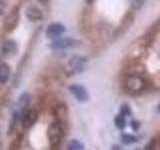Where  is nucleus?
<instances>
[{"instance_id": "nucleus-1", "label": "nucleus", "mask_w": 160, "mask_h": 150, "mask_svg": "<svg viewBox=\"0 0 160 150\" xmlns=\"http://www.w3.org/2000/svg\"><path fill=\"white\" fill-rule=\"evenodd\" d=\"M125 92L130 95H138L145 88V80L138 74H131L125 78L123 83Z\"/></svg>"}, {"instance_id": "nucleus-2", "label": "nucleus", "mask_w": 160, "mask_h": 150, "mask_svg": "<svg viewBox=\"0 0 160 150\" xmlns=\"http://www.w3.org/2000/svg\"><path fill=\"white\" fill-rule=\"evenodd\" d=\"M64 136V128L63 123H61L58 120L52 122L47 128V137L49 139V142L51 145L57 146L61 143Z\"/></svg>"}, {"instance_id": "nucleus-3", "label": "nucleus", "mask_w": 160, "mask_h": 150, "mask_svg": "<svg viewBox=\"0 0 160 150\" xmlns=\"http://www.w3.org/2000/svg\"><path fill=\"white\" fill-rule=\"evenodd\" d=\"M19 20H20L19 6H14L11 10H10V12L4 19V22H3L4 30L6 32L12 31V30H14L17 27Z\"/></svg>"}, {"instance_id": "nucleus-4", "label": "nucleus", "mask_w": 160, "mask_h": 150, "mask_svg": "<svg viewBox=\"0 0 160 150\" xmlns=\"http://www.w3.org/2000/svg\"><path fill=\"white\" fill-rule=\"evenodd\" d=\"M39 117V114L35 109H25L20 114V122L24 128H31L36 124Z\"/></svg>"}, {"instance_id": "nucleus-5", "label": "nucleus", "mask_w": 160, "mask_h": 150, "mask_svg": "<svg viewBox=\"0 0 160 150\" xmlns=\"http://www.w3.org/2000/svg\"><path fill=\"white\" fill-rule=\"evenodd\" d=\"M69 91L79 102H86L89 100V92L81 84H71L69 86Z\"/></svg>"}, {"instance_id": "nucleus-6", "label": "nucleus", "mask_w": 160, "mask_h": 150, "mask_svg": "<svg viewBox=\"0 0 160 150\" xmlns=\"http://www.w3.org/2000/svg\"><path fill=\"white\" fill-rule=\"evenodd\" d=\"M77 44L76 40L69 37H64V38H55L53 41L49 44V47L53 50H59V49H66L69 47H72L74 45Z\"/></svg>"}, {"instance_id": "nucleus-7", "label": "nucleus", "mask_w": 160, "mask_h": 150, "mask_svg": "<svg viewBox=\"0 0 160 150\" xmlns=\"http://www.w3.org/2000/svg\"><path fill=\"white\" fill-rule=\"evenodd\" d=\"M66 31V28L62 24V23H58V22H54L49 24L46 30H45V34H46V37L50 39H55L58 38L60 35L63 34Z\"/></svg>"}, {"instance_id": "nucleus-8", "label": "nucleus", "mask_w": 160, "mask_h": 150, "mask_svg": "<svg viewBox=\"0 0 160 150\" xmlns=\"http://www.w3.org/2000/svg\"><path fill=\"white\" fill-rule=\"evenodd\" d=\"M17 44L13 40H6L1 47V52L5 57H13L17 53Z\"/></svg>"}, {"instance_id": "nucleus-9", "label": "nucleus", "mask_w": 160, "mask_h": 150, "mask_svg": "<svg viewBox=\"0 0 160 150\" xmlns=\"http://www.w3.org/2000/svg\"><path fill=\"white\" fill-rule=\"evenodd\" d=\"M30 94L28 92H24L19 96L18 100H17V103L15 105V111L18 114H21L25 109H27L29 102H30Z\"/></svg>"}, {"instance_id": "nucleus-10", "label": "nucleus", "mask_w": 160, "mask_h": 150, "mask_svg": "<svg viewBox=\"0 0 160 150\" xmlns=\"http://www.w3.org/2000/svg\"><path fill=\"white\" fill-rule=\"evenodd\" d=\"M25 15H26V18L31 22H37L43 19L42 11L36 6H29L26 9Z\"/></svg>"}, {"instance_id": "nucleus-11", "label": "nucleus", "mask_w": 160, "mask_h": 150, "mask_svg": "<svg viewBox=\"0 0 160 150\" xmlns=\"http://www.w3.org/2000/svg\"><path fill=\"white\" fill-rule=\"evenodd\" d=\"M11 74V70L7 63L0 61V83H6Z\"/></svg>"}, {"instance_id": "nucleus-12", "label": "nucleus", "mask_w": 160, "mask_h": 150, "mask_svg": "<svg viewBox=\"0 0 160 150\" xmlns=\"http://www.w3.org/2000/svg\"><path fill=\"white\" fill-rule=\"evenodd\" d=\"M87 60L84 59L83 57H78V58H73L70 64H71V68L73 69L74 72H82L85 67V62Z\"/></svg>"}, {"instance_id": "nucleus-13", "label": "nucleus", "mask_w": 160, "mask_h": 150, "mask_svg": "<svg viewBox=\"0 0 160 150\" xmlns=\"http://www.w3.org/2000/svg\"><path fill=\"white\" fill-rule=\"evenodd\" d=\"M114 124L118 129H120V130L124 129V127L126 126V117H125L124 115L119 113L114 118Z\"/></svg>"}, {"instance_id": "nucleus-14", "label": "nucleus", "mask_w": 160, "mask_h": 150, "mask_svg": "<svg viewBox=\"0 0 160 150\" xmlns=\"http://www.w3.org/2000/svg\"><path fill=\"white\" fill-rule=\"evenodd\" d=\"M67 149L69 150H83L84 149V144L80 142L79 140L73 139L71 141H69L67 144Z\"/></svg>"}, {"instance_id": "nucleus-15", "label": "nucleus", "mask_w": 160, "mask_h": 150, "mask_svg": "<svg viewBox=\"0 0 160 150\" xmlns=\"http://www.w3.org/2000/svg\"><path fill=\"white\" fill-rule=\"evenodd\" d=\"M138 140L139 139L136 136H134V135H131V134H128V133H123L121 135V141L124 144H132V143L137 142Z\"/></svg>"}, {"instance_id": "nucleus-16", "label": "nucleus", "mask_w": 160, "mask_h": 150, "mask_svg": "<svg viewBox=\"0 0 160 150\" xmlns=\"http://www.w3.org/2000/svg\"><path fill=\"white\" fill-rule=\"evenodd\" d=\"M120 114L124 115L125 117L126 116H130V115H132V111H131V108L129 107V105L127 104H123L121 108H120Z\"/></svg>"}, {"instance_id": "nucleus-17", "label": "nucleus", "mask_w": 160, "mask_h": 150, "mask_svg": "<svg viewBox=\"0 0 160 150\" xmlns=\"http://www.w3.org/2000/svg\"><path fill=\"white\" fill-rule=\"evenodd\" d=\"M145 0H131V7L134 10H138L142 7Z\"/></svg>"}, {"instance_id": "nucleus-18", "label": "nucleus", "mask_w": 160, "mask_h": 150, "mask_svg": "<svg viewBox=\"0 0 160 150\" xmlns=\"http://www.w3.org/2000/svg\"><path fill=\"white\" fill-rule=\"evenodd\" d=\"M130 126H131V128L134 130V131H137V130L140 128V126H141V124H140L138 120H132V121L130 122Z\"/></svg>"}, {"instance_id": "nucleus-19", "label": "nucleus", "mask_w": 160, "mask_h": 150, "mask_svg": "<svg viewBox=\"0 0 160 150\" xmlns=\"http://www.w3.org/2000/svg\"><path fill=\"white\" fill-rule=\"evenodd\" d=\"M5 11H6V3L3 0H0V16H2Z\"/></svg>"}, {"instance_id": "nucleus-20", "label": "nucleus", "mask_w": 160, "mask_h": 150, "mask_svg": "<svg viewBox=\"0 0 160 150\" xmlns=\"http://www.w3.org/2000/svg\"><path fill=\"white\" fill-rule=\"evenodd\" d=\"M155 146H157V143H156V140L153 139L146 145L145 149H156V147H155Z\"/></svg>"}, {"instance_id": "nucleus-21", "label": "nucleus", "mask_w": 160, "mask_h": 150, "mask_svg": "<svg viewBox=\"0 0 160 150\" xmlns=\"http://www.w3.org/2000/svg\"><path fill=\"white\" fill-rule=\"evenodd\" d=\"M111 149H121L119 146H117V145H114V146L111 147Z\"/></svg>"}, {"instance_id": "nucleus-22", "label": "nucleus", "mask_w": 160, "mask_h": 150, "mask_svg": "<svg viewBox=\"0 0 160 150\" xmlns=\"http://www.w3.org/2000/svg\"><path fill=\"white\" fill-rule=\"evenodd\" d=\"M38 1H40V2H47L48 0H38Z\"/></svg>"}]
</instances>
